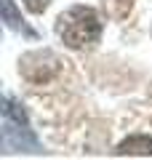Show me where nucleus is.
Wrapping results in <instances>:
<instances>
[{"instance_id": "7", "label": "nucleus", "mask_w": 152, "mask_h": 160, "mask_svg": "<svg viewBox=\"0 0 152 160\" xmlns=\"http://www.w3.org/2000/svg\"><path fill=\"white\" fill-rule=\"evenodd\" d=\"M24 6H27L32 13H43L45 8H48V0H24Z\"/></svg>"}, {"instance_id": "3", "label": "nucleus", "mask_w": 152, "mask_h": 160, "mask_svg": "<svg viewBox=\"0 0 152 160\" xmlns=\"http://www.w3.org/2000/svg\"><path fill=\"white\" fill-rule=\"evenodd\" d=\"M59 69H62V59L53 51H32V53H24V56L19 59V72H22V78L27 80V83H32V86L48 83Z\"/></svg>"}, {"instance_id": "6", "label": "nucleus", "mask_w": 152, "mask_h": 160, "mask_svg": "<svg viewBox=\"0 0 152 160\" xmlns=\"http://www.w3.org/2000/svg\"><path fill=\"white\" fill-rule=\"evenodd\" d=\"M101 6H104V13H107L109 19L123 22L131 13V8H134V0H101Z\"/></svg>"}, {"instance_id": "1", "label": "nucleus", "mask_w": 152, "mask_h": 160, "mask_svg": "<svg viewBox=\"0 0 152 160\" xmlns=\"http://www.w3.org/2000/svg\"><path fill=\"white\" fill-rule=\"evenodd\" d=\"M56 35L72 51L94 48L101 38V19L88 6H72L56 19Z\"/></svg>"}, {"instance_id": "4", "label": "nucleus", "mask_w": 152, "mask_h": 160, "mask_svg": "<svg viewBox=\"0 0 152 160\" xmlns=\"http://www.w3.org/2000/svg\"><path fill=\"white\" fill-rule=\"evenodd\" d=\"M0 8H3V22H6L8 29H13V32H22L24 38H29V40L38 38V32H35L32 27H27V22L22 19V13L16 11L13 0H0Z\"/></svg>"}, {"instance_id": "2", "label": "nucleus", "mask_w": 152, "mask_h": 160, "mask_svg": "<svg viewBox=\"0 0 152 160\" xmlns=\"http://www.w3.org/2000/svg\"><path fill=\"white\" fill-rule=\"evenodd\" d=\"M3 149H8V152H40V142L29 128L27 112L8 93L3 96Z\"/></svg>"}, {"instance_id": "5", "label": "nucleus", "mask_w": 152, "mask_h": 160, "mask_svg": "<svg viewBox=\"0 0 152 160\" xmlns=\"http://www.w3.org/2000/svg\"><path fill=\"white\" fill-rule=\"evenodd\" d=\"M115 155H141V158H147V155H152V139L149 136H128L125 142L118 144Z\"/></svg>"}]
</instances>
